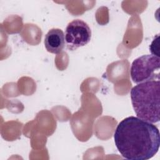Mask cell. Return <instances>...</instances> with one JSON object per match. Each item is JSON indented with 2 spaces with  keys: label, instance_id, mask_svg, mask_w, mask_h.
<instances>
[{
  "label": "cell",
  "instance_id": "obj_1",
  "mask_svg": "<svg viewBox=\"0 0 160 160\" xmlns=\"http://www.w3.org/2000/svg\"><path fill=\"white\" fill-rule=\"evenodd\" d=\"M115 145L121 155L129 160H148L158 152L160 134L152 123L138 117L122 119L114 133Z\"/></svg>",
  "mask_w": 160,
  "mask_h": 160
},
{
  "label": "cell",
  "instance_id": "obj_2",
  "mask_svg": "<svg viewBox=\"0 0 160 160\" xmlns=\"http://www.w3.org/2000/svg\"><path fill=\"white\" fill-rule=\"evenodd\" d=\"M131 99L138 118L151 123L160 120L159 80L141 82L131 90Z\"/></svg>",
  "mask_w": 160,
  "mask_h": 160
},
{
  "label": "cell",
  "instance_id": "obj_3",
  "mask_svg": "<svg viewBox=\"0 0 160 160\" xmlns=\"http://www.w3.org/2000/svg\"><path fill=\"white\" fill-rule=\"evenodd\" d=\"M160 59L152 54H146L135 59L131 64L130 74L136 84L159 80Z\"/></svg>",
  "mask_w": 160,
  "mask_h": 160
},
{
  "label": "cell",
  "instance_id": "obj_4",
  "mask_svg": "<svg viewBox=\"0 0 160 160\" xmlns=\"http://www.w3.org/2000/svg\"><path fill=\"white\" fill-rule=\"evenodd\" d=\"M91 38V30L82 20L74 19L68 23L65 31V42L67 48L74 51L88 44Z\"/></svg>",
  "mask_w": 160,
  "mask_h": 160
},
{
  "label": "cell",
  "instance_id": "obj_5",
  "mask_svg": "<svg viewBox=\"0 0 160 160\" xmlns=\"http://www.w3.org/2000/svg\"><path fill=\"white\" fill-rule=\"evenodd\" d=\"M65 45V35L59 28L51 29L44 38V46L51 53L58 54L60 53Z\"/></svg>",
  "mask_w": 160,
  "mask_h": 160
}]
</instances>
